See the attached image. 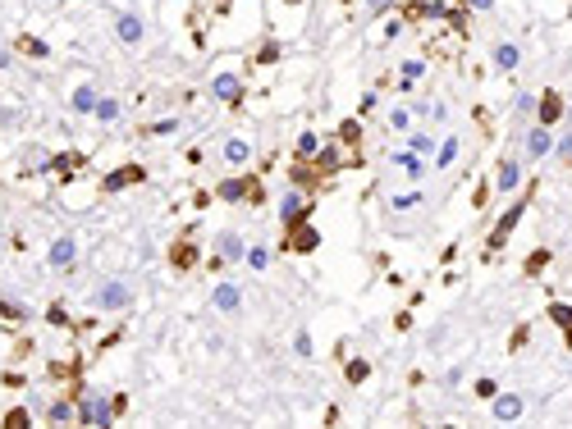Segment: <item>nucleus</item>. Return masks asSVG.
Segmentation results:
<instances>
[{
	"label": "nucleus",
	"instance_id": "nucleus-47",
	"mask_svg": "<svg viewBox=\"0 0 572 429\" xmlns=\"http://www.w3.org/2000/svg\"><path fill=\"white\" fill-rule=\"evenodd\" d=\"M494 0H467V9H490Z\"/></svg>",
	"mask_w": 572,
	"mask_h": 429
},
{
	"label": "nucleus",
	"instance_id": "nucleus-5",
	"mask_svg": "<svg viewBox=\"0 0 572 429\" xmlns=\"http://www.w3.org/2000/svg\"><path fill=\"white\" fill-rule=\"evenodd\" d=\"M312 214V206H307V197H303V188H284L279 192V224H298V219H307Z\"/></svg>",
	"mask_w": 572,
	"mask_h": 429
},
{
	"label": "nucleus",
	"instance_id": "nucleus-37",
	"mask_svg": "<svg viewBox=\"0 0 572 429\" xmlns=\"http://www.w3.org/2000/svg\"><path fill=\"white\" fill-rule=\"evenodd\" d=\"M527 338H531V325H518V329H513V338H508V347H513V352H522Z\"/></svg>",
	"mask_w": 572,
	"mask_h": 429
},
{
	"label": "nucleus",
	"instance_id": "nucleus-10",
	"mask_svg": "<svg viewBox=\"0 0 572 429\" xmlns=\"http://www.w3.org/2000/svg\"><path fill=\"white\" fill-rule=\"evenodd\" d=\"M243 256H247L243 238H238L234 229H225V233L216 238V260H211V265H225V260H238V265H243Z\"/></svg>",
	"mask_w": 572,
	"mask_h": 429
},
{
	"label": "nucleus",
	"instance_id": "nucleus-31",
	"mask_svg": "<svg viewBox=\"0 0 572 429\" xmlns=\"http://www.w3.org/2000/svg\"><path fill=\"white\" fill-rule=\"evenodd\" d=\"M247 270H266L270 265V247H247Z\"/></svg>",
	"mask_w": 572,
	"mask_h": 429
},
{
	"label": "nucleus",
	"instance_id": "nucleus-40",
	"mask_svg": "<svg viewBox=\"0 0 572 429\" xmlns=\"http://www.w3.org/2000/svg\"><path fill=\"white\" fill-rule=\"evenodd\" d=\"M494 393H499V388H494V379H477V397H481V402H490Z\"/></svg>",
	"mask_w": 572,
	"mask_h": 429
},
{
	"label": "nucleus",
	"instance_id": "nucleus-28",
	"mask_svg": "<svg viewBox=\"0 0 572 429\" xmlns=\"http://www.w3.org/2000/svg\"><path fill=\"white\" fill-rule=\"evenodd\" d=\"M408 146H412L416 155H426V160H435V138H431V133H412Z\"/></svg>",
	"mask_w": 572,
	"mask_h": 429
},
{
	"label": "nucleus",
	"instance_id": "nucleus-14",
	"mask_svg": "<svg viewBox=\"0 0 572 429\" xmlns=\"http://www.w3.org/2000/svg\"><path fill=\"white\" fill-rule=\"evenodd\" d=\"M518 183H522V164L513 160V155H503L499 169H494V188H499V192H518Z\"/></svg>",
	"mask_w": 572,
	"mask_h": 429
},
{
	"label": "nucleus",
	"instance_id": "nucleus-1",
	"mask_svg": "<svg viewBox=\"0 0 572 429\" xmlns=\"http://www.w3.org/2000/svg\"><path fill=\"white\" fill-rule=\"evenodd\" d=\"M527 206H531V192H527V197H518V201H513L508 210L499 214V224H494V229H490V238H486V256H494V251H503V242H508V238H513V229L522 224V214H527Z\"/></svg>",
	"mask_w": 572,
	"mask_h": 429
},
{
	"label": "nucleus",
	"instance_id": "nucleus-33",
	"mask_svg": "<svg viewBox=\"0 0 572 429\" xmlns=\"http://www.w3.org/2000/svg\"><path fill=\"white\" fill-rule=\"evenodd\" d=\"M421 197H426L421 188H416V192H399V197H390V206H394V210H412V206H416Z\"/></svg>",
	"mask_w": 572,
	"mask_h": 429
},
{
	"label": "nucleus",
	"instance_id": "nucleus-50",
	"mask_svg": "<svg viewBox=\"0 0 572 429\" xmlns=\"http://www.w3.org/2000/svg\"><path fill=\"white\" fill-rule=\"evenodd\" d=\"M453 5H467V0H453Z\"/></svg>",
	"mask_w": 572,
	"mask_h": 429
},
{
	"label": "nucleus",
	"instance_id": "nucleus-22",
	"mask_svg": "<svg viewBox=\"0 0 572 429\" xmlns=\"http://www.w3.org/2000/svg\"><path fill=\"white\" fill-rule=\"evenodd\" d=\"M78 402H69V397H60V402H51L46 406V421L51 425H69V421H78V411H74Z\"/></svg>",
	"mask_w": 572,
	"mask_h": 429
},
{
	"label": "nucleus",
	"instance_id": "nucleus-20",
	"mask_svg": "<svg viewBox=\"0 0 572 429\" xmlns=\"http://www.w3.org/2000/svg\"><path fill=\"white\" fill-rule=\"evenodd\" d=\"M170 265H174V270H192V265H197V247H192L188 238L174 242V247H170Z\"/></svg>",
	"mask_w": 572,
	"mask_h": 429
},
{
	"label": "nucleus",
	"instance_id": "nucleus-26",
	"mask_svg": "<svg viewBox=\"0 0 572 429\" xmlns=\"http://www.w3.org/2000/svg\"><path fill=\"white\" fill-rule=\"evenodd\" d=\"M321 138H316V133H303V138H298V160H316V155H321Z\"/></svg>",
	"mask_w": 572,
	"mask_h": 429
},
{
	"label": "nucleus",
	"instance_id": "nucleus-21",
	"mask_svg": "<svg viewBox=\"0 0 572 429\" xmlns=\"http://www.w3.org/2000/svg\"><path fill=\"white\" fill-rule=\"evenodd\" d=\"M549 260H554V251H549V247H536V251L527 256V265H522V274H527V279H540V274L549 270Z\"/></svg>",
	"mask_w": 572,
	"mask_h": 429
},
{
	"label": "nucleus",
	"instance_id": "nucleus-34",
	"mask_svg": "<svg viewBox=\"0 0 572 429\" xmlns=\"http://www.w3.org/2000/svg\"><path fill=\"white\" fill-rule=\"evenodd\" d=\"M18 51H28V55H37V60H46V42H37V37H18Z\"/></svg>",
	"mask_w": 572,
	"mask_h": 429
},
{
	"label": "nucleus",
	"instance_id": "nucleus-18",
	"mask_svg": "<svg viewBox=\"0 0 572 429\" xmlns=\"http://www.w3.org/2000/svg\"><path fill=\"white\" fill-rule=\"evenodd\" d=\"M69 101H74V110H78V114H92V110H96V101H101V92H96V83H78Z\"/></svg>",
	"mask_w": 572,
	"mask_h": 429
},
{
	"label": "nucleus",
	"instance_id": "nucleus-3",
	"mask_svg": "<svg viewBox=\"0 0 572 429\" xmlns=\"http://www.w3.org/2000/svg\"><path fill=\"white\" fill-rule=\"evenodd\" d=\"M216 197L220 201H261V179H257V174H243V179H238V174H234V179H225V183H220V188H216Z\"/></svg>",
	"mask_w": 572,
	"mask_h": 429
},
{
	"label": "nucleus",
	"instance_id": "nucleus-16",
	"mask_svg": "<svg viewBox=\"0 0 572 429\" xmlns=\"http://www.w3.org/2000/svg\"><path fill=\"white\" fill-rule=\"evenodd\" d=\"M549 151H554V138H549L545 123H536V128L527 133V155H531V160H540V155H549Z\"/></svg>",
	"mask_w": 572,
	"mask_h": 429
},
{
	"label": "nucleus",
	"instance_id": "nucleus-19",
	"mask_svg": "<svg viewBox=\"0 0 572 429\" xmlns=\"http://www.w3.org/2000/svg\"><path fill=\"white\" fill-rule=\"evenodd\" d=\"M545 315H549V320L559 325V334H564V343L572 347V306H568V301H549V310H545Z\"/></svg>",
	"mask_w": 572,
	"mask_h": 429
},
{
	"label": "nucleus",
	"instance_id": "nucleus-43",
	"mask_svg": "<svg viewBox=\"0 0 572 429\" xmlns=\"http://www.w3.org/2000/svg\"><path fill=\"white\" fill-rule=\"evenodd\" d=\"M270 60H279V46H275V42L261 46V64H270Z\"/></svg>",
	"mask_w": 572,
	"mask_h": 429
},
{
	"label": "nucleus",
	"instance_id": "nucleus-24",
	"mask_svg": "<svg viewBox=\"0 0 572 429\" xmlns=\"http://www.w3.org/2000/svg\"><path fill=\"white\" fill-rule=\"evenodd\" d=\"M518 60H522V55H518V46H513V42L494 46V69H518Z\"/></svg>",
	"mask_w": 572,
	"mask_h": 429
},
{
	"label": "nucleus",
	"instance_id": "nucleus-45",
	"mask_svg": "<svg viewBox=\"0 0 572 429\" xmlns=\"http://www.w3.org/2000/svg\"><path fill=\"white\" fill-rule=\"evenodd\" d=\"M110 406H115V416H124V411H129V397L115 393V397H110Z\"/></svg>",
	"mask_w": 572,
	"mask_h": 429
},
{
	"label": "nucleus",
	"instance_id": "nucleus-41",
	"mask_svg": "<svg viewBox=\"0 0 572 429\" xmlns=\"http://www.w3.org/2000/svg\"><path fill=\"white\" fill-rule=\"evenodd\" d=\"M399 32H403V18H390V23H385V42H394Z\"/></svg>",
	"mask_w": 572,
	"mask_h": 429
},
{
	"label": "nucleus",
	"instance_id": "nucleus-29",
	"mask_svg": "<svg viewBox=\"0 0 572 429\" xmlns=\"http://www.w3.org/2000/svg\"><path fill=\"white\" fill-rule=\"evenodd\" d=\"M339 142H344V146H353V151H357V142H362V123H353V119H348V123H339Z\"/></svg>",
	"mask_w": 572,
	"mask_h": 429
},
{
	"label": "nucleus",
	"instance_id": "nucleus-9",
	"mask_svg": "<svg viewBox=\"0 0 572 429\" xmlns=\"http://www.w3.org/2000/svg\"><path fill=\"white\" fill-rule=\"evenodd\" d=\"M115 37H119L124 46H138L142 37H147V28H142V18L133 14V9H119V14H115Z\"/></svg>",
	"mask_w": 572,
	"mask_h": 429
},
{
	"label": "nucleus",
	"instance_id": "nucleus-49",
	"mask_svg": "<svg viewBox=\"0 0 572 429\" xmlns=\"http://www.w3.org/2000/svg\"><path fill=\"white\" fill-rule=\"evenodd\" d=\"M288 5H303V0H288Z\"/></svg>",
	"mask_w": 572,
	"mask_h": 429
},
{
	"label": "nucleus",
	"instance_id": "nucleus-46",
	"mask_svg": "<svg viewBox=\"0 0 572 429\" xmlns=\"http://www.w3.org/2000/svg\"><path fill=\"white\" fill-rule=\"evenodd\" d=\"M390 5H394V0H366V9H371V14H385Z\"/></svg>",
	"mask_w": 572,
	"mask_h": 429
},
{
	"label": "nucleus",
	"instance_id": "nucleus-39",
	"mask_svg": "<svg viewBox=\"0 0 572 429\" xmlns=\"http://www.w3.org/2000/svg\"><path fill=\"white\" fill-rule=\"evenodd\" d=\"M554 155H559V160H564V164H568V169H572V133H568V138H564V142H559V146H554Z\"/></svg>",
	"mask_w": 572,
	"mask_h": 429
},
{
	"label": "nucleus",
	"instance_id": "nucleus-42",
	"mask_svg": "<svg viewBox=\"0 0 572 429\" xmlns=\"http://www.w3.org/2000/svg\"><path fill=\"white\" fill-rule=\"evenodd\" d=\"M151 133H179V119H160V123H151Z\"/></svg>",
	"mask_w": 572,
	"mask_h": 429
},
{
	"label": "nucleus",
	"instance_id": "nucleus-35",
	"mask_svg": "<svg viewBox=\"0 0 572 429\" xmlns=\"http://www.w3.org/2000/svg\"><path fill=\"white\" fill-rule=\"evenodd\" d=\"M421 73H426V60H408V64H403V87H412Z\"/></svg>",
	"mask_w": 572,
	"mask_h": 429
},
{
	"label": "nucleus",
	"instance_id": "nucleus-30",
	"mask_svg": "<svg viewBox=\"0 0 572 429\" xmlns=\"http://www.w3.org/2000/svg\"><path fill=\"white\" fill-rule=\"evenodd\" d=\"M46 155H42V146H28V155H23V174H37V169H46Z\"/></svg>",
	"mask_w": 572,
	"mask_h": 429
},
{
	"label": "nucleus",
	"instance_id": "nucleus-11",
	"mask_svg": "<svg viewBox=\"0 0 572 429\" xmlns=\"http://www.w3.org/2000/svg\"><path fill=\"white\" fill-rule=\"evenodd\" d=\"M522 411H527V402H522L518 393H494L490 397V416H494V421H503V425L522 421Z\"/></svg>",
	"mask_w": 572,
	"mask_h": 429
},
{
	"label": "nucleus",
	"instance_id": "nucleus-6",
	"mask_svg": "<svg viewBox=\"0 0 572 429\" xmlns=\"http://www.w3.org/2000/svg\"><path fill=\"white\" fill-rule=\"evenodd\" d=\"M78 425H96V429L115 425V406L105 402V397H83L78 402Z\"/></svg>",
	"mask_w": 572,
	"mask_h": 429
},
{
	"label": "nucleus",
	"instance_id": "nucleus-23",
	"mask_svg": "<svg viewBox=\"0 0 572 429\" xmlns=\"http://www.w3.org/2000/svg\"><path fill=\"white\" fill-rule=\"evenodd\" d=\"M458 151H462V142H458V138H444L440 146H435V164H440V169H449V164L458 160Z\"/></svg>",
	"mask_w": 572,
	"mask_h": 429
},
{
	"label": "nucleus",
	"instance_id": "nucleus-8",
	"mask_svg": "<svg viewBox=\"0 0 572 429\" xmlns=\"http://www.w3.org/2000/svg\"><path fill=\"white\" fill-rule=\"evenodd\" d=\"M568 114V101H564V92H554V87H545V92H540V101H536V119L545 123H559Z\"/></svg>",
	"mask_w": 572,
	"mask_h": 429
},
{
	"label": "nucleus",
	"instance_id": "nucleus-4",
	"mask_svg": "<svg viewBox=\"0 0 572 429\" xmlns=\"http://www.w3.org/2000/svg\"><path fill=\"white\" fill-rule=\"evenodd\" d=\"M316 247H321V233H316V224H307V219L288 224V238H284V251H298V256H312Z\"/></svg>",
	"mask_w": 572,
	"mask_h": 429
},
{
	"label": "nucleus",
	"instance_id": "nucleus-38",
	"mask_svg": "<svg viewBox=\"0 0 572 429\" xmlns=\"http://www.w3.org/2000/svg\"><path fill=\"white\" fill-rule=\"evenodd\" d=\"M293 352L298 356H312V338H307V329H298V334H293Z\"/></svg>",
	"mask_w": 572,
	"mask_h": 429
},
{
	"label": "nucleus",
	"instance_id": "nucleus-17",
	"mask_svg": "<svg viewBox=\"0 0 572 429\" xmlns=\"http://www.w3.org/2000/svg\"><path fill=\"white\" fill-rule=\"evenodd\" d=\"M220 155H225V164H234V169H243V164L252 160V142H247V138H229V142H225V151H220Z\"/></svg>",
	"mask_w": 572,
	"mask_h": 429
},
{
	"label": "nucleus",
	"instance_id": "nucleus-2",
	"mask_svg": "<svg viewBox=\"0 0 572 429\" xmlns=\"http://www.w3.org/2000/svg\"><path fill=\"white\" fill-rule=\"evenodd\" d=\"M92 301H96V310H105V315H115V310H129L133 284H129V279H105V284L92 292Z\"/></svg>",
	"mask_w": 572,
	"mask_h": 429
},
{
	"label": "nucleus",
	"instance_id": "nucleus-32",
	"mask_svg": "<svg viewBox=\"0 0 572 429\" xmlns=\"http://www.w3.org/2000/svg\"><path fill=\"white\" fill-rule=\"evenodd\" d=\"M385 119H390V128H399V133H408V128H412V110H403V105H399V110H390Z\"/></svg>",
	"mask_w": 572,
	"mask_h": 429
},
{
	"label": "nucleus",
	"instance_id": "nucleus-12",
	"mask_svg": "<svg viewBox=\"0 0 572 429\" xmlns=\"http://www.w3.org/2000/svg\"><path fill=\"white\" fill-rule=\"evenodd\" d=\"M142 179H147V169H142V164H119L115 174H105L101 188H105V192H124V188H138Z\"/></svg>",
	"mask_w": 572,
	"mask_h": 429
},
{
	"label": "nucleus",
	"instance_id": "nucleus-27",
	"mask_svg": "<svg viewBox=\"0 0 572 429\" xmlns=\"http://www.w3.org/2000/svg\"><path fill=\"white\" fill-rule=\"evenodd\" d=\"M366 375H371V365H366L362 356H353V361L344 365V379H348V384H366Z\"/></svg>",
	"mask_w": 572,
	"mask_h": 429
},
{
	"label": "nucleus",
	"instance_id": "nucleus-48",
	"mask_svg": "<svg viewBox=\"0 0 572 429\" xmlns=\"http://www.w3.org/2000/svg\"><path fill=\"white\" fill-rule=\"evenodd\" d=\"M564 119H572V101H568V114H564Z\"/></svg>",
	"mask_w": 572,
	"mask_h": 429
},
{
	"label": "nucleus",
	"instance_id": "nucleus-36",
	"mask_svg": "<svg viewBox=\"0 0 572 429\" xmlns=\"http://www.w3.org/2000/svg\"><path fill=\"white\" fill-rule=\"evenodd\" d=\"M0 315H5V320H28L33 310H28V306H18V301H0Z\"/></svg>",
	"mask_w": 572,
	"mask_h": 429
},
{
	"label": "nucleus",
	"instance_id": "nucleus-44",
	"mask_svg": "<svg viewBox=\"0 0 572 429\" xmlns=\"http://www.w3.org/2000/svg\"><path fill=\"white\" fill-rule=\"evenodd\" d=\"M46 320H51V325H69V315H64L60 306H51V310H46Z\"/></svg>",
	"mask_w": 572,
	"mask_h": 429
},
{
	"label": "nucleus",
	"instance_id": "nucleus-25",
	"mask_svg": "<svg viewBox=\"0 0 572 429\" xmlns=\"http://www.w3.org/2000/svg\"><path fill=\"white\" fill-rule=\"evenodd\" d=\"M92 119L96 123H115V119H119V101H115V96H101L96 110H92Z\"/></svg>",
	"mask_w": 572,
	"mask_h": 429
},
{
	"label": "nucleus",
	"instance_id": "nucleus-13",
	"mask_svg": "<svg viewBox=\"0 0 572 429\" xmlns=\"http://www.w3.org/2000/svg\"><path fill=\"white\" fill-rule=\"evenodd\" d=\"M74 256H78V242H74L69 233H60V238L51 242V251H46V260H51L55 270H69V265H74Z\"/></svg>",
	"mask_w": 572,
	"mask_h": 429
},
{
	"label": "nucleus",
	"instance_id": "nucleus-15",
	"mask_svg": "<svg viewBox=\"0 0 572 429\" xmlns=\"http://www.w3.org/2000/svg\"><path fill=\"white\" fill-rule=\"evenodd\" d=\"M211 306H216V310H229V315H234V310L243 306V292H238L234 284H216V292H211Z\"/></svg>",
	"mask_w": 572,
	"mask_h": 429
},
{
	"label": "nucleus",
	"instance_id": "nucleus-7",
	"mask_svg": "<svg viewBox=\"0 0 572 429\" xmlns=\"http://www.w3.org/2000/svg\"><path fill=\"white\" fill-rule=\"evenodd\" d=\"M211 96L220 105H243V78L238 73H216L211 78Z\"/></svg>",
	"mask_w": 572,
	"mask_h": 429
}]
</instances>
